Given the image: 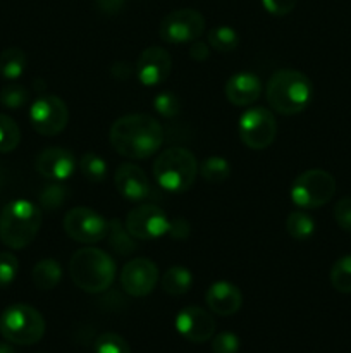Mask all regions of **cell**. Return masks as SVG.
<instances>
[{"label": "cell", "mask_w": 351, "mask_h": 353, "mask_svg": "<svg viewBox=\"0 0 351 353\" xmlns=\"http://www.w3.org/2000/svg\"><path fill=\"white\" fill-rule=\"evenodd\" d=\"M205 31V17L195 9H178L160 21V38L167 43H191Z\"/></svg>", "instance_id": "cell-11"}, {"label": "cell", "mask_w": 351, "mask_h": 353, "mask_svg": "<svg viewBox=\"0 0 351 353\" xmlns=\"http://www.w3.org/2000/svg\"><path fill=\"white\" fill-rule=\"evenodd\" d=\"M74 155L69 150L61 147H48L38 154L34 168L43 178L54 179V181H64L69 179L76 171Z\"/></svg>", "instance_id": "cell-16"}, {"label": "cell", "mask_w": 351, "mask_h": 353, "mask_svg": "<svg viewBox=\"0 0 351 353\" xmlns=\"http://www.w3.org/2000/svg\"><path fill=\"white\" fill-rule=\"evenodd\" d=\"M41 228L40 205L17 199L7 203L0 214V240L12 250L26 248Z\"/></svg>", "instance_id": "cell-4"}, {"label": "cell", "mask_w": 351, "mask_h": 353, "mask_svg": "<svg viewBox=\"0 0 351 353\" xmlns=\"http://www.w3.org/2000/svg\"><path fill=\"white\" fill-rule=\"evenodd\" d=\"M206 40H209L210 48L220 52V54H229V52H233L234 48L237 47V43H240V37H237L236 31L229 26L212 28V30L209 31Z\"/></svg>", "instance_id": "cell-25"}, {"label": "cell", "mask_w": 351, "mask_h": 353, "mask_svg": "<svg viewBox=\"0 0 351 353\" xmlns=\"http://www.w3.org/2000/svg\"><path fill=\"white\" fill-rule=\"evenodd\" d=\"M65 234L78 243L93 245L105 240L109 233V221L96 210L88 207H74L62 221Z\"/></svg>", "instance_id": "cell-9"}, {"label": "cell", "mask_w": 351, "mask_h": 353, "mask_svg": "<svg viewBox=\"0 0 351 353\" xmlns=\"http://www.w3.org/2000/svg\"><path fill=\"white\" fill-rule=\"evenodd\" d=\"M174 326L184 340L191 343H205L215 334V321L202 307H186L176 316Z\"/></svg>", "instance_id": "cell-15"}, {"label": "cell", "mask_w": 351, "mask_h": 353, "mask_svg": "<svg viewBox=\"0 0 351 353\" xmlns=\"http://www.w3.org/2000/svg\"><path fill=\"white\" fill-rule=\"evenodd\" d=\"M21 141V130L12 117L0 114V154L16 150Z\"/></svg>", "instance_id": "cell-30"}, {"label": "cell", "mask_w": 351, "mask_h": 353, "mask_svg": "<svg viewBox=\"0 0 351 353\" xmlns=\"http://www.w3.org/2000/svg\"><path fill=\"white\" fill-rule=\"evenodd\" d=\"M200 174H202V178L206 183L219 185V183H224L231 176V165L224 157L212 155V157H206L202 162V165H200Z\"/></svg>", "instance_id": "cell-24"}, {"label": "cell", "mask_w": 351, "mask_h": 353, "mask_svg": "<svg viewBox=\"0 0 351 353\" xmlns=\"http://www.w3.org/2000/svg\"><path fill=\"white\" fill-rule=\"evenodd\" d=\"M189 233H191V226H189V223L184 217H176L174 221L169 223L167 234L171 238H174V240H186L189 236Z\"/></svg>", "instance_id": "cell-38"}, {"label": "cell", "mask_w": 351, "mask_h": 353, "mask_svg": "<svg viewBox=\"0 0 351 353\" xmlns=\"http://www.w3.org/2000/svg\"><path fill=\"white\" fill-rule=\"evenodd\" d=\"M28 99H30V93L24 86L16 85V83H10V85L3 86L2 92H0V103H2L6 109L17 110L23 105H26Z\"/></svg>", "instance_id": "cell-31"}, {"label": "cell", "mask_w": 351, "mask_h": 353, "mask_svg": "<svg viewBox=\"0 0 351 353\" xmlns=\"http://www.w3.org/2000/svg\"><path fill=\"white\" fill-rule=\"evenodd\" d=\"M124 3H126V0H95L96 9L105 16H116L117 12L123 10Z\"/></svg>", "instance_id": "cell-40"}, {"label": "cell", "mask_w": 351, "mask_h": 353, "mask_svg": "<svg viewBox=\"0 0 351 353\" xmlns=\"http://www.w3.org/2000/svg\"><path fill=\"white\" fill-rule=\"evenodd\" d=\"M189 57L195 62H203L210 57V45L205 41L195 40L189 45Z\"/></svg>", "instance_id": "cell-39"}, {"label": "cell", "mask_w": 351, "mask_h": 353, "mask_svg": "<svg viewBox=\"0 0 351 353\" xmlns=\"http://www.w3.org/2000/svg\"><path fill=\"white\" fill-rule=\"evenodd\" d=\"M240 350V338L229 331L212 336V352L213 353H237Z\"/></svg>", "instance_id": "cell-35"}, {"label": "cell", "mask_w": 351, "mask_h": 353, "mask_svg": "<svg viewBox=\"0 0 351 353\" xmlns=\"http://www.w3.org/2000/svg\"><path fill=\"white\" fill-rule=\"evenodd\" d=\"M158 278L160 274L155 262H151L150 259L138 257L124 264L120 271V286L127 295L141 299L153 292Z\"/></svg>", "instance_id": "cell-13"}, {"label": "cell", "mask_w": 351, "mask_h": 353, "mask_svg": "<svg viewBox=\"0 0 351 353\" xmlns=\"http://www.w3.org/2000/svg\"><path fill=\"white\" fill-rule=\"evenodd\" d=\"M240 138L251 150H264L270 147L277 134L274 114L265 107H250L240 117Z\"/></svg>", "instance_id": "cell-8"}, {"label": "cell", "mask_w": 351, "mask_h": 353, "mask_svg": "<svg viewBox=\"0 0 351 353\" xmlns=\"http://www.w3.org/2000/svg\"><path fill=\"white\" fill-rule=\"evenodd\" d=\"M264 9L272 16H286L296 7L298 0H262Z\"/></svg>", "instance_id": "cell-37"}, {"label": "cell", "mask_w": 351, "mask_h": 353, "mask_svg": "<svg viewBox=\"0 0 351 353\" xmlns=\"http://www.w3.org/2000/svg\"><path fill=\"white\" fill-rule=\"evenodd\" d=\"M334 219L337 226L346 233H351V196H344L334 207Z\"/></svg>", "instance_id": "cell-36"}, {"label": "cell", "mask_w": 351, "mask_h": 353, "mask_svg": "<svg viewBox=\"0 0 351 353\" xmlns=\"http://www.w3.org/2000/svg\"><path fill=\"white\" fill-rule=\"evenodd\" d=\"M286 231L295 240H306L315 233V221L306 212L296 210V212L289 214V217L286 219Z\"/></svg>", "instance_id": "cell-27"}, {"label": "cell", "mask_w": 351, "mask_h": 353, "mask_svg": "<svg viewBox=\"0 0 351 353\" xmlns=\"http://www.w3.org/2000/svg\"><path fill=\"white\" fill-rule=\"evenodd\" d=\"M116 262L107 252L96 247H83L69 261L72 283L86 293H102L116 279Z\"/></svg>", "instance_id": "cell-3"}, {"label": "cell", "mask_w": 351, "mask_h": 353, "mask_svg": "<svg viewBox=\"0 0 351 353\" xmlns=\"http://www.w3.org/2000/svg\"><path fill=\"white\" fill-rule=\"evenodd\" d=\"M0 334L12 345L30 347L43 338L45 319L31 305L14 303L0 314Z\"/></svg>", "instance_id": "cell-6"}, {"label": "cell", "mask_w": 351, "mask_h": 353, "mask_svg": "<svg viewBox=\"0 0 351 353\" xmlns=\"http://www.w3.org/2000/svg\"><path fill=\"white\" fill-rule=\"evenodd\" d=\"M268 105L282 116L303 112L313 99V85L306 74L296 69H279L265 86Z\"/></svg>", "instance_id": "cell-2"}, {"label": "cell", "mask_w": 351, "mask_h": 353, "mask_svg": "<svg viewBox=\"0 0 351 353\" xmlns=\"http://www.w3.org/2000/svg\"><path fill=\"white\" fill-rule=\"evenodd\" d=\"M107 240H109L110 248H112L117 255H123V257H127V255L134 254V250H136L134 238L131 236L129 231L126 230V226H124L119 219L109 221Z\"/></svg>", "instance_id": "cell-23"}, {"label": "cell", "mask_w": 351, "mask_h": 353, "mask_svg": "<svg viewBox=\"0 0 351 353\" xmlns=\"http://www.w3.org/2000/svg\"><path fill=\"white\" fill-rule=\"evenodd\" d=\"M169 217L155 203H140L133 207L126 217V230L136 240H155L169 231Z\"/></svg>", "instance_id": "cell-12"}, {"label": "cell", "mask_w": 351, "mask_h": 353, "mask_svg": "<svg viewBox=\"0 0 351 353\" xmlns=\"http://www.w3.org/2000/svg\"><path fill=\"white\" fill-rule=\"evenodd\" d=\"M67 121V105L57 95H41L31 103L30 123L41 137H57L65 130Z\"/></svg>", "instance_id": "cell-10"}, {"label": "cell", "mask_w": 351, "mask_h": 353, "mask_svg": "<svg viewBox=\"0 0 351 353\" xmlns=\"http://www.w3.org/2000/svg\"><path fill=\"white\" fill-rule=\"evenodd\" d=\"M19 271V262L10 252H0V288L12 285Z\"/></svg>", "instance_id": "cell-34"}, {"label": "cell", "mask_w": 351, "mask_h": 353, "mask_svg": "<svg viewBox=\"0 0 351 353\" xmlns=\"http://www.w3.org/2000/svg\"><path fill=\"white\" fill-rule=\"evenodd\" d=\"M153 109L165 119H174L181 112V100L176 93L162 92L153 99Z\"/></svg>", "instance_id": "cell-32"}, {"label": "cell", "mask_w": 351, "mask_h": 353, "mask_svg": "<svg viewBox=\"0 0 351 353\" xmlns=\"http://www.w3.org/2000/svg\"><path fill=\"white\" fill-rule=\"evenodd\" d=\"M69 196H71V192L67 186L61 183H52V185L43 186L38 193V205L45 210H57L64 205Z\"/></svg>", "instance_id": "cell-26"}, {"label": "cell", "mask_w": 351, "mask_h": 353, "mask_svg": "<svg viewBox=\"0 0 351 353\" xmlns=\"http://www.w3.org/2000/svg\"><path fill=\"white\" fill-rule=\"evenodd\" d=\"M330 285L339 293H351V255L337 259L330 269Z\"/></svg>", "instance_id": "cell-29"}, {"label": "cell", "mask_w": 351, "mask_h": 353, "mask_svg": "<svg viewBox=\"0 0 351 353\" xmlns=\"http://www.w3.org/2000/svg\"><path fill=\"white\" fill-rule=\"evenodd\" d=\"M205 302L209 309L217 316H234L243 305V295L240 288L229 281H215L209 286L205 293Z\"/></svg>", "instance_id": "cell-18"}, {"label": "cell", "mask_w": 351, "mask_h": 353, "mask_svg": "<svg viewBox=\"0 0 351 353\" xmlns=\"http://www.w3.org/2000/svg\"><path fill=\"white\" fill-rule=\"evenodd\" d=\"M110 72L116 79H120V81H126V79L131 78V74H134V68L127 62H116V64L110 68Z\"/></svg>", "instance_id": "cell-41"}, {"label": "cell", "mask_w": 351, "mask_h": 353, "mask_svg": "<svg viewBox=\"0 0 351 353\" xmlns=\"http://www.w3.org/2000/svg\"><path fill=\"white\" fill-rule=\"evenodd\" d=\"M114 183L120 195L131 202H143L151 195V185L143 169L136 164H120L117 168Z\"/></svg>", "instance_id": "cell-17"}, {"label": "cell", "mask_w": 351, "mask_h": 353, "mask_svg": "<svg viewBox=\"0 0 351 353\" xmlns=\"http://www.w3.org/2000/svg\"><path fill=\"white\" fill-rule=\"evenodd\" d=\"M336 193V181L322 169L301 172L291 186V200L299 209H319L329 203Z\"/></svg>", "instance_id": "cell-7"}, {"label": "cell", "mask_w": 351, "mask_h": 353, "mask_svg": "<svg viewBox=\"0 0 351 353\" xmlns=\"http://www.w3.org/2000/svg\"><path fill=\"white\" fill-rule=\"evenodd\" d=\"M162 290L167 295L179 296L184 295L191 290L193 285V274L189 269L182 268V265H174V268L167 269L162 276Z\"/></svg>", "instance_id": "cell-21"}, {"label": "cell", "mask_w": 351, "mask_h": 353, "mask_svg": "<svg viewBox=\"0 0 351 353\" xmlns=\"http://www.w3.org/2000/svg\"><path fill=\"white\" fill-rule=\"evenodd\" d=\"M198 161L184 147L165 148L153 162V176L158 186L169 193H184L195 183Z\"/></svg>", "instance_id": "cell-5"}, {"label": "cell", "mask_w": 351, "mask_h": 353, "mask_svg": "<svg viewBox=\"0 0 351 353\" xmlns=\"http://www.w3.org/2000/svg\"><path fill=\"white\" fill-rule=\"evenodd\" d=\"M0 353H17L16 352V348L12 347V343H10V341H2V343H0Z\"/></svg>", "instance_id": "cell-42"}, {"label": "cell", "mask_w": 351, "mask_h": 353, "mask_svg": "<svg viewBox=\"0 0 351 353\" xmlns=\"http://www.w3.org/2000/svg\"><path fill=\"white\" fill-rule=\"evenodd\" d=\"M28 59L21 48L10 47L0 54V76L9 81L19 79L26 71Z\"/></svg>", "instance_id": "cell-22"}, {"label": "cell", "mask_w": 351, "mask_h": 353, "mask_svg": "<svg viewBox=\"0 0 351 353\" xmlns=\"http://www.w3.org/2000/svg\"><path fill=\"white\" fill-rule=\"evenodd\" d=\"M226 99L233 105L248 107L253 105L262 93V83L253 72H237L231 76L226 83Z\"/></svg>", "instance_id": "cell-19"}, {"label": "cell", "mask_w": 351, "mask_h": 353, "mask_svg": "<svg viewBox=\"0 0 351 353\" xmlns=\"http://www.w3.org/2000/svg\"><path fill=\"white\" fill-rule=\"evenodd\" d=\"M110 145L126 159H148L157 154L164 141V128L148 114H127L114 121Z\"/></svg>", "instance_id": "cell-1"}, {"label": "cell", "mask_w": 351, "mask_h": 353, "mask_svg": "<svg viewBox=\"0 0 351 353\" xmlns=\"http://www.w3.org/2000/svg\"><path fill=\"white\" fill-rule=\"evenodd\" d=\"M172 71V57L165 48L148 47L134 64V74L145 86H157L169 78Z\"/></svg>", "instance_id": "cell-14"}, {"label": "cell", "mask_w": 351, "mask_h": 353, "mask_svg": "<svg viewBox=\"0 0 351 353\" xmlns=\"http://www.w3.org/2000/svg\"><path fill=\"white\" fill-rule=\"evenodd\" d=\"M31 278H33L34 286L38 290L48 292V290H54L61 283L62 268L55 259H41L40 262L34 264Z\"/></svg>", "instance_id": "cell-20"}, {"label": "cell", "mask_w": 351, "mask_h": 353, "mask_svg": "<svg viewBox=\"0 0 351 353\" xmlns=\"http://www.w3.org/2000/svg\"><path fill=\"white\" fill-rule=\"evenodd\" d=\"M95 353H131L129 345L120 334L117 333H103L96 338Z\"/></svg>", "instance_id": "cell-33"}, {"label": "cell", "mask_w": 351, "mask_h": 353, "mask_svg": "<svg viewBox=\"0 0 351 353\" xmlns=\"http://www.w3.org/2000/svg\"><path fill=\"white\" fill-rule=\"evenodd\" d=\"M79 171L88 181L102 183L105 179L107 172H109V168H107V162L98 154L86 152L79 159Z\"/></svg>", "instance_id": "cell-28"}]
</instances>
